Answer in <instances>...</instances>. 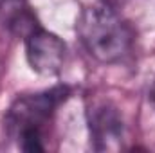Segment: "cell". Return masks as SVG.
I'll return each mask as SVG.
<instances>
[{"instance_id": "1", "label": "cell", "mask_w": 155, "mask_h": 153, "mask_svg": "<svg viewBox=\"0 0 155 153\" xmlns=\"http://www.w3.org/2000/svg\"><path fill=\"white\" fill-rule=\"evenodd\" d=\"M71 88L56 85L40 92L18 96L4 115V126L22 151H45V135L56 110L69 99Z\"/></svg>"}, {"instance_id": "2", "label": "cell", "mask_w": 155, "mask_h": 153, "mask_svg": "<svg viewBox=\"0 0 155 153\" xmlns=\"http://www.w3.org/2000/svg\"><path fill=\"white\" fill-rule=\"evenodd\" d=\"M76 33L85 50L101 63L123 61L134 45L132 27L105 4L81 9L76 20Z\"/></svg>"}, {"instance_id": "3", "label": "cell", "mask_w": 155, "mask_h": 153, "mask_svg": "<svg viewBox=\"0 0 155 153\" xmlns=\"http://www.w3.org/2000/svg\"><path fill=\"white\" fill-rule=\"evenodd\" d=\"M90 142L96 151H119L124 148L126 126L116 105L108 99H96L87 108Z\"/></svg>"}, {"instance_id": "4", "label": "cell", "mask_w": 155, "mask_h": 153, "mask_svg": "<svg viewBox=\"0 0 155 153\" xmlns=\"http://www.w3.org/2000/svg\"><path fill=\"white\" fill-rule=\"evenodd\" d=\"M25 58L29 67L40 76L60 74L65 61V41L54 33L36 25L25 36Z\"/></svg>"}, {"instance_id": "5", "label": "cell", "mask_w": 155, "mask_h": 153, "mask_svg": "<svg viewBox=\"0 0 155 153\" xmlns=\"http://www.w3.org/2000/svg\"><path fill=\"white\" fill-rule=\"evenodd\" d=\"M153 99H155V85H153Z\"/></svg>"}]
</instances>
